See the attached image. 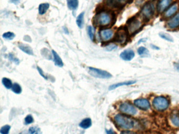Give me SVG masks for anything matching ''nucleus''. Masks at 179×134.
Listing matches in <instances>:
<instances>
[{"label": "nucleus", "mask_w": 179, "mask_h": 134, "mask_svg": "<svg viewBox=\"0 0 179 134\" xmlns=\"http://www.w3.org/2000/svg\"><path fill=\"white\" fill-rule=\"evenodd\" d=\"M24 40L26 41H29V42H30V41L31 42L32 41H31V37L27 35L25 36L24 38Z\"/></svg>", "instance_id": "nucleus-38"}, {"label": "nucleus", "mask_w": 179, "mask_h": 134, "mask_svg": "<svg viewBox=\"0 0 179 134\" xmlns=\"http://www.w3.org/2000/svg\"><path fill=\"white\" fill-rule=\"evenodd\" d=\"M171 120L174 125L179 127V115L173 114L171 117Z\"/></svg>", "instance_id": "nucleus-25"}, {"label": "nucleus", "mask_w": 179, "mask_h": 134, "mask_svg": "<svg viewBox=\"0 0 179 134\" xmlns=\"http://www.w3.org/2000/svg\"><path fill=\"white\" fill-rule=\"evenodd\" d=\"M151 47L152 48V49L154 50H159L160 48L158 47V46H156L154 45L151 44L150 45Z\"/></svg>", "instance_id": "nucleus-39"}, {"label": "nucleus", "mask_w": 179, "mask_h": 134, "mask_svg": "<svg viewBox=\"0 0 179 134\" xmlns=\"http://www.w3.org/2000/svg\"><path fill=\"white\" fill-rule=\"evenodd\" d=\"M117 47H117L116 45L110 44L109 45L107 46L106 48V49L107 51H112V50H114L116 49Z\"/></svg>", "instance_id": "nucleus-34"}, {"label": "nucleus", "mask_w": 179, "mask_h": 134, "mask_svg": "<svg viewBox=\"0 0 179 134\" xmlns=\"http://www.w3.org/2000/svg\"><path fill=\"white\" fill-rule=\"evenodd\" d=\"M178 9H179V6L177 4H175L171 6L170 7H169L168 9H167V11L165 12V18H171V16H173V15L176 14V13L177 12Z\"/></svg>", "instance_id": "nucleus-15"}, {"label": "nucleus", "mask_w": 179, "mask_h": 134, "mask_svg": "<svg viewBox=\"0 0 179 134\" xmlns=\"http://www.w3.org/2000/svg\"><path fill=\"white\" fill-rule=\"evenodd\" d=\"M34 122V119L31 115H28L25 118V123L26 125L31 124Z\"/></svg>", "instance_id": "nucleus-32"}, {"label": "nucleus", "mask_w": 179, "mask_h": 134, "mask_svg": "<svg viewBox=\"0 0 179 134\" xmlns=\"http://www.w3.org/2000/svg\"><path fill=\"white\" fill-rule=\"evenodd\" d=\"M50 7V4L47 3H42L39 7V13L40 15H44L46 13Z\"/></svg>", "instance_id": "nucleus-19"}, {"label": "nucleus", "mask_w": 179, "mask_h": 134, "mask_svg": "<svg viewBox=\"0 0 179 134\" xmlns=\"http://www.w3.org/2000/svg\"><path fill=\"white\" fill-rule=\"evenodd\" d=\"M87 31L90 39L92 41H94L95 37V28L92 26H89L87 28Z\"/></svg>", "instance_id": "nucleus-27"}, {"label": "nucleus", "mask_w": 179, "mask_h": 134, "mask_svg": "<svg viewBox=\"0 0 179 134\" xmlns=\"http://www.w3.org/2000/svg\"><path fill=\"white\" fill-rule=\"evenodd\" d=\"M159 36L162 39H165V40L168 41L173 42V38L169 34L165 33H159Z\"/></svg>", "instance_id": "nucleus-24"}, {"label": "nucleus", "mask_w": 179, "mask_h": 134, "mask_svg": "<svg viewBox=\"0 0 179 134\" xmlns=\"http://www.w3.org/2000/svg\"><path fill=\"white\" fill-rule=\"evenodd\" d=\"M130 0H106V3L110 7L115 9H122Z\"/></svg>", "instance_id": "nucleus-9"}, {"label": "nucleus", "mask_w": 179, "mask_h": 134, "mask_svg": "<svg viewBox=\"0 0 179 134\" xmlns=\"http://www.w3.org/2000/svg\"><path fill=\"white\" fill-rule=\"evenodd\" d=\"M9 58L10 60H11V61L13 62H14L16 64H18V65L20 63L19 60L18 58H16V57L12 53H10L9 54Z\"/></svg>", "instance_id": "nucleus-33"}, {"label": "nucleus", "mask_w": 179, "mask_h": 134, "mask_svg": "<svg viewBox=\"0 0 179 134\" xmlns=\"http://www.w3.org/2000/svg\"><path fill=\"white\" fill-rule=\"evenodd\" d=\"M94 22L98 26H107L112 23V15L106 12L100 13L94 18Z\"/></svg>", "instance_id": "nucleus-4"}, {"label": "nucleus", "mask_w": 179, "mask_h": 134, "mask_svg": "<svg viewBox=\"0 0 179 134\" xmlns=\"http://www.w3.org/2000/svg\"><path fill=\"white\" fill-rule=\"evenodd\" d=\"M100 36L101 39L104 41H109L112 39L114 36L113 30L110 29L104 30L100 32Z\"/></svg>", "instance_id": "nucleus-13"}, {"label": "nucleus", "mask_w": 179, "mask_h": 134, "mask_svg": "<svg viewBox=\"0 0 179 134\" xmlns=\"http://www.w3.org/2000/svg\"><path fill=\"white\" fill-rule=\"evenodd\" d=\"M37 69L38 71H39V74H41V76L42 77H43V78H44L45 79L47 80V76H45V74H44V73L43 72V71L42 70V69L40 68L39 67H37Z\"/></svg>", "instance_id": "nucleus-35"}, {"label": "nucleus", "mask_w": 179, "mask_h": 134, "mask_svg": "<svg viewBox=\"0 0 179 134\" xmlns=\"http://www.w3.org/2000/svg\"><path fill=\"white\" fill-rule=\"evenodd\" d=\"M173 0H159L157 3V10L159 13L165 12L171 6Z\"/></svg>", "instance_id": "nucleus-10"}, {"label": "nucleus", "mask_w": 179, "mask_h": 134, "mask_svg": "<svg viewBox=\"0 0 179 134\" xmlns=\"http://www.w3.org/2000/svg\"><path fill=\"white\" fill-rule=\"evenodd\" d=\"M147 39H145V38H142V39H140L139 41H138V44L139 45L141 44V43H144V42H145L146 41H147Z\"/></svg>", "instance_id": "nucleus-40"}, {"label": "nucleus", "mask_w": 179, "mask_h": 134, "mask_svg": "<svg viewBox=\"0 0 179 134\" xmlns=\"http://www.w3.org/2000/svg\"><path fill=\"white\" fill-rule=\"evenodd\" d=\"M9 1L11 3L14 4L16 5L20 2V0H9Z\"/></svg>", "instance_id": "nucleus-37"}, {"label": "nucleus", "mask_w": 179, "mask_h": 134, "mask_svg": "<svg viewBox=\"0 0 179 134\" xmlns=\"http://www.w3.org/2000/svg\"><path fill=\"white\" fill-rule=\"evenodd\" d=\"M107 134H116L114 131H112V129L107 131Z\"/></svg>", "instance_id": "nucleus-41"}, {"label": "nucleus", "mask_w": 179, "mask_h": 134, "mask_svg": "<svg viewBox=\"0 0 179 134\" xmlns=\"http://www.w3.org/2000/svg\"><path fill=\"white\" fill-rule=\"evenodd\" d=\"M136 82V81L131 80V81H126V82H120V83H116V84L112 85L109 87V90H114V89H115L118 87L124 86V85H133Z\"/></svg>", "instance_id": "nucleus-17"}, {"label": "nucleus", "mask_w": 179, "mask_h": 134, "mask_svg": "<svg viewBox=\"0 0 179 134\" xmlns=\"http://www.w3.org/2000/svg\"><path fill=\"white\" fill-rule=\"evenodd\" d=\"M142 23L136 17H132L127 23V29L128 33L133 35L140 30L142 27Z\"/></svg>", "instance_id": "nucleus-3"}, {"label": "nucleus", "mask_w": 179, "mask_h": 134, "mask_svg": "<svg viewBox=\"0 0 179 134\" xmlns=\"http://www.w3.org/2000/svg\"><path fill=\"white\" fill-rule=\"evenodd\" d=\"M64 31H66L65 32L66 33V34L68 33V32L67 29V28H66V27H64Z\"/></svg>", "instance_id": "nucleus-43"}, {"label": "nucleus", "mask_w": 179, "mask_h": 134, "mask_svg": "<svg viewBox=\"0 0 179 134\" xmlns=\"http://www.w3.org/2000/svg\"><path fill=\"white\" fill-rule=\"evenodd\" d=\"M84 12H82L77 16L76 19L77 25L78 26V27L80 28H82L83 26V24H84Z\"/></svg>", "instance_id": "nucleus-22"}, {"label": "nucleus", "mask_w": 179, "mask_h": 134, "mask_svg": "<svg viewBox=\"0 0 179 134\" xmlns=\"http://www.w3.org/2000/svg\"><path fill=\"white\" fill-rule=\"evenodd\" d=\"M119 111L122 113L130 115H134L136 113V108L128 103H124L119 106Z\"/></svg>", "instance_id": "nucleus-8"}, {"label": "nucleus", "mask_w": 179, "mask_h": 134, "mask_svg": "<svg viewBox=\"0 0 179 134\" xmlns=\"http://www.w3.org/2000/svg\"><path fill=\"white\" fill-rule=\"evenodd\" d=\"M67 6L71 10H76L78 6V0H67Z\"/></svg>", "instance_id": "nucleus-20"}, {"label": "nucleus", "mask_w": 179, "mask_h": 134, "mask_svg": "<svg viewBox=\"0 0 179 134\" xmlns=\"http://www.w3.org/2000/svg\"><path fill=\"white\" fill-rule=\"evenodd\" d=\"M88 73L91 76L95 78L100 79H109L112 77V74L106 71L97 69L93 67L89 68Z\"/></svg>", "instance_id": "nucleus-6"}, {"label": "nucleus", "mask_w": 179, "mask_h": 134, "mask_svg": "<svg viewBox=\"0 0 179 134\" xmlns=\"http://www.w3.org/2000/svg\"><path fill=\"white\" fill-rule=\"evenodd\" d=\"M167 26L171 29H176L179 27V13L176 14L167 23Z\"/></svg>", "instance_id": "nucleus-14"}, {"label": "nucleus", "mask_w": 179, "mask_h": 134, "mask_svg": "<svg viewBox=\"0 0 179 134\" xmlns=\"http://www.w3.org/2000/svg\"><path fill=\"white\" fill-rule=\"evenodd\" d=\"M2 82L4 86L7 89L12 88L13 85L11 80L7 78H3L2 79Z\"/></svg>", "instance_id": "nucleus-23"}, {"label": "nucleus", "mask_w": 179, "mask_h": 134, "mask_svg": "<svg viewBox=\"0 0 179 134\" xmlns=\"http://www.w3.org/2000/svg\"><path fill=\"white\" fill-rule=\"evenodd\" d=\"M134 104L137 108L142 109V110H147L149 109L150 107V103L146 99H138L135 100Z\"/></svg>", "instance_id": "nucleus-11"}, {"label": "nucleus", "mask_w": 179, "mask_h": 134, "mask_svg": "<svg viewBox=\"0 0 179 134\" xmlns=\"http://www.w3.org/2000/svg\"><path fill=\"white\" fill-rule=\"evenodd\" d=\"M155 4L153 1L147 2L142 7L141 13L144 21H149L154 15Z\"/></svg>", "instance_id": "nucleus-2"}, {"label": "nucleus", "mask_w": 179, "mask_h": 134, "mask_svg": "<svg viewBox=\"0 0 179 134\" xmlns=\"http://www.w3.org/2000/svg\"><path fill=\"white\" fill-rule=\"evenodd\" d=\"M92 126V120L90 118H86L82 120V122L79 124V126L82 128L87 129Z\"/></svg>", "instance_id": "nucleus-21"}, {"label": "nucleus", "mask_w": 179, "mask_h": 134, "mask_svg": "<svg viewBox=\"0 0 179 134\" xmlns=\"http://www.w3.org/2000/svg\"><path fill=\"white\" fill-rule=\"evenodd\" d=\"M18 46V48H20V49L22 51H23L24 53H26L27 55H34L32 48L30 47L29 45L20 43Z\"/></svg>", "instance_id": "nucleus-16"}, {"label": "nucleus", "mask_w": 179, "mask_h": 134, "mask_svg": "<svg viewBox=\"0 0 179 134\" xmlns=\"http://www.w3.org/2000/svg\"><path fill=\"white\" fill-rule=\"evenodd\" d=\"M13 92L16 94H20L22 92V88L18 83H14L12 87Z\"/></svg>", "instance_id": "nucleus-26"}, {"label": "nucleus", "mask_w": 179, "mask_h": 134, "mask_svg": "<svg viewBox=\"0 0 179 134\" xmlns=\"http://www.w3.org/2000/svg\"><path fill=\"white\" fill-rule=\"evenodd\" d=\"M154 108L159 111H163L169 106L168 100L163 97H158L154 98L153 101Z\"/></svg>", "instance_id": "nucleus-5"}, {"label": "nucleus", "mask_w": 179, "mask_h": 134, "mask_svg": "<svg viewBox=\"0 0 179 134\" xmlns=\"http://www.w3.org/2000/svg\"><path fill=\"white\" fill-rule=\"evenodd\" d=\"M14 34L12 32H6L4 33L2 35V37H3L4 39H7V40H12L15 37Z\"/></svg>", "instance_id": "nucleus-28"}, {"label": "nucleus", "mask_w": 179, "mask_h": 134, "mask_svg": "<svg viewBox=\"0 0 179 134\" xmlns=\"http://www.w3.org/2000/svg\"><path fill=\"white\" fill-rule=\"evenodd\" d=\"M115 121L117 125L124 129L132 128L134 126L133 120L124 115H117L115 117Z\"/></svg>", "instance_id": "nucleus-1"}, {"label": "nucleus", "mask_w": 179, "mask_h": 134, "mask_svg": "<svg viewBox=\"0 0 179 134\" xmlns=\"http://www.w3.org/2000/svg\"><path fill=\"white\" fill-rule=\"evenodd\" d=\"M175 68H176V69L179 72V64H177L175 65Z\"/></svg>", "instance_id": "nucleus-42"}, {"label": "nucleus", "mask_w": 179, "mask_h": 134, "mask_svg": "<svg viewBox=\"0 0 179 134\" xmlns=\"http://www.w3.org/2000/svg\"><path fill=\"white\" fill-rule=\"evenodd\" d=\"M52 53L53 55L54 61L56 65L59 67H62L64 65L63 62L59 56L57 54V53L54 50H52Z\"/></svg>", "instance_id": "nucleus-18"}, {"label": "nucleus", "mask_w": 179, "mask_h": 134, "mask_svg": "<svg viewBox=\"0 0 179 134\" xmlns=\"http://www.w3.org/2000/svg\"><path fill=\"white\" fill-rule=\"evenodd\" d=\"M138 53L140 56L147 55L148 53V50L144 47H140L138 49Z\"/></svg>", "instance_id": "nucleus-30"}, {"label": "nucleus", "mask_w": 179, "mask_h": 134, "mask_svg": "<svg viewBox=\"0 0 179 134\" xmlns=\"http://www.w3.org/2000/svg\"><path fill=\"white\" fill-rule=\"evenodd\" d=\"M11 129V126L8 125L4 126L1 127L0 130V133L1 134H9Z\"/></svg>", "instance_id": "nucleus-29"}, {"label": "nucleus", "mask_w": 179, "mask_h": 134, "mask_svg": "<svg viewBox=\"0 0 179 134\" xmlns=\"http://www.w3.org/2000/svg\"><path fill=\"white\" fill-rule=\"evenodd\" d=\"M134 51L131 49L124 50L120 55V57L124 61H130L135 57Z\"/></svg>", "instance_id": "nucleus-12"}, {"label": "nucleus", "mask_w": 179, "mask_h": 134, "mask_svg": "<svg viewBox=\"0 0 179 134\" xmlns=\"http://www.w3.org/2000/svg\"><path fill=\"white\" fill-rule=\"evenodd\" d=\"M128 34L127 28L119 29L116 34L115 41L120 44H124L128 40Z\"/></svg>", "instance_id": "nucleus-7"}, {"label": "nucleus", "mask_w": 179, "mask_h": 134, "mask_svg": "<svg viewBox=\"0 0 179 134\" xmlns=\"http://www.w3.org/2000/svg\"><path fill=\"white\" fill-rule=\"evenodd\" d=\"M121 134H137L135 132H132V131H123L122 132H121Z\"/></svg>", "instance_id": "nucleus-36"}, {"label": "nucleus", "mask_w": 179, "mask_h": 134, "mask_svg": "<svg viewBox=\"0 0 179 134\" xmlns=\"http://www.w3.org/2000/svg\"><path fill=\"white\" fill-rule=\"evenodd\" d=\"M40 132V129L38 127H32L29 129V133L30 134H39Z\"/></svg>", "instance_id": "nucleus-31"}]
</instances>
